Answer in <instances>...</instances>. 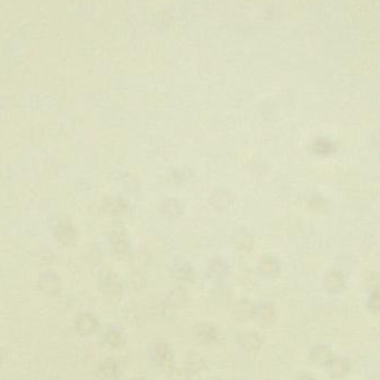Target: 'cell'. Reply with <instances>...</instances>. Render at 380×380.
<instances>
[{
	"label": "cell",
	"instance_id": "1",
	"mask_svg": "<svg viewBox=\"0 0 380 380\" xmlns=\"http://www.w3.org/2000/svg\"><path fill=\"white\" fill-rule=\"evenodd\" d=\"M194 337L195 339L204 344H212L216 342L220 338V330L212 323L203 322L195 326L194 328Z\"/></svg>",
	"mask_w": 380,
	"mask_h": 380
},
{
	"label": "cell",
	"instance_id": "2",
	"mask_svg": "<svg viewBox=\"0 0 380 380\" xmlns=\"http://www.w3.org/2000/svg\"><path fill=\"white\" fill-rule=\"evenodd\" d=\"M153 361L160 367H169L172 365L173 356L169 344L165 342H159L155 344L153 350Z\"/></svg>",
	"mask_w": 380,
	"mask_h": 380
},
{
	"label": "cell",
	"instance_id": "3",
	"mask_svg": "<svg viewBox=\"0 0 380 380\" xmlns=\"http://www.w3.org/2000/svg\"><path fill=\"white\" fill-rule=\"evenodd\" d=\"M238 342L242 350L249 353H255L261 348L262 340L261 337L255 333L244 334L239 338Z\"/></svg>",
	"mask_w": 380,
	"mask_h": 380
},
{
	"label": "cell",
	"instance_id": "4",
	"mask_svg": "<svg viewBox=\"0 0 380 380\" xmlns=\"http://www.w3.org/2000/svg\"><path fill=\"white\" fill-rule=\"evenodd\" d=\"M252 313L257 321L263 325H271L276 319V310L271 304H260L252 310Z\"/></svg>",
	"mask_w": 380,
	"mask_h": 380
},
{
	"label": "cell",
	"instance_id": "5",
	"mask_svg": "<svg viewBox=\"0 0 380 380\" xmlns=\"http://www.w3.org/2000/svg\"><path fill=\"white\" fill-rule=\"evenodd\" d=\"M97 326V320L89 313L78 316L75 321V328L81 335H89L93 333Z\"/></svg>",
	"mask_w": 380,
	"mask_h": 380
},
{
	"label": "cell",
	"instance_id": "6",
	"mask_svg": "<svg viewBox=\"0 0 380 380\" xmlns=\"http://www.w3.org/2000/svg\"><path fill=\"white\" fill-rule=\"evenodd\" d=\"M172 276L183 281L194 280V269L187 262H176L172 266Z\"/></svg>",
	"mask_w": 380,
	"mask_h": 380
},
{
	"label": "cell",
	"instance_id": "7",
	"mask_svg": "<svg viewBox=\"0 0 380 380\" xmlns=\"http://www.w3.org/2000/svg\"><path fill=\"white\" fill-rule=\"evenodd\" d=\"M328 368H329V373L333 377H337V378H341L344 377L350 370V366H349V362L344 359H341V358H337V359H331L328 362Z\"/></svg>",
	"mask_w": 380,
	"mask_h": 380
},
{
	"label": "cell",
	"instance_id": "8",
	"mask_svg": "<svg viewBox=\"0 0 380 380\" xmlns=\"http://www.w3.org/2000/svg\"><path fill=\"white\" fill-rule=\"evenodd\" d=\"M162 211H163L164 215L169 217V219H176L183 213V205L180 201L169 199L165 200L162 204Z\"/></svg>",
	"mask_w": 380,
	"mask_h": 380
},
{
	"label": "cell",
	"instance_id": "9",
	"mask_svg": "<svg viewBox=\"0 0 380 380\" xmlns=\"http://www.w3.org/2000/svg\"><path fill=\"white\" fill-rule=\"evenodd\" d=\"M310 358L311 360L316 362L318 365H328V362L333 359V353H331L330 349L327 346H317L312 349L311 353H310Z\"/></svg>",
	"mask_w": 380,
	"mask_h": 380
},
{
	"label": "cell",
	"instance_id": "10",
	"mask_svg": "<svg viewBox=\"0 0 380 380\" xmlns=\"http://www.w3.org/2000/svg\"><path fill=\"white\" fill-rule=\"evenodd\" d=\"M325 288L330 291H338L344 286V278L338 271H333L326 274L325 277Z\"/></svg>",
	"mask_w": 380,
	"mask_h": 380
},
{
	"label": "cell",
	"instance_id": "11",
	"mask_svg": "<svg viewBox=\"0 0 380 380\" xmlns=\"http://www.w3.org/2000/svg\"><path fill=\"white\" fill-rule=\"evenodd\" d=\"M57 237L63 243H73L76 237L75 230H74L73 225L69 222L63 221L57 226Z\"/></svg>",
	"mask_w": 380,
	"mask_h": 380
},
{
	"label": "cell",
	"instance_id": "12",
	"mask_svg": "<svg viewBox=\"0 0 380 380\" xmlns=\"http://www.w3.org/2000/svg\"><path fill=\"white\" fill-rule=\"evenodd\" d=\"M204 367V360L202 359V357H200L198 353H190L189 356L186 357L185 360V369L186 373L189 374H195L199 373L201 369H203Z\"/></svg>",
	"mask_w": 380,
	"mask_h": 380
},
{
	"label": "cell",
	"instance_id": "13",
	"mask_svg": "<svg viewBox=\"0 0 380 380\" xmlns=\"http://www.w3.org/2000/svg\"><path fill=\"white\" fill-rule=\"evenodd\" d=\"M186 292L183 288H174L169 294L168 301L172 307H182L186 302Z\"/></svg>",
	"mask_w": 380,
	"mask_h": 380
},
{
	"label": "cell",
	"instance_id": "14",
	"mask_svg": "<svg viewBox=\"0 0 380 380\" xmlns=\"http://www.w3.org/2000/svg\"><path fill=\"white\" fill-rule=\"evenodd\" d=\"M259 269L263 274L273 276V274H277L279 272L280 266H279L278 262L272 259V257H264V259L260 262Z\"/></svg>",
	"mask_w": 380,
	"mask_h": 380
},
{
	"label": "cell",
	"instance_id": "15",
	"mask_svg": "<svg viewBox=\"0 0 380 380\" xmlns=\"http://www.w3.org/2000/svg\"><path fill=\"white\" fill-rule=\"evenodd\" d=\"M112 246L116 253H124L128 249V240L124 233L119 232L112 237Z\"/></svg>",
	"mask_w": 380,
	"mask_h": 380
},
{
	"label": "cell",
	"instance_id": "16",
	"mask_svg": "<svg viewBox=\"0 0 380 380\" xmlns=\"http://www.w3.org/2000/svg\"><path fill=\"white\" fill-rule=\"evenodd\" d=\"M210 272H211L212 276L215 278H223L225 276H228L229 268L226 266L224 262L216 259V260H213L211 262V264H210Z\"/></svg>",
	"mask_w": 380,
	"mask_h": 380
},
{
	"label": "cell",
	"instance_id": "17",
	"mask_svg": "<svg viewBox=\"0 0 380 380\" xmlns=\"http://www.w3.org/2000/svg\"><path fill=\"white\" fill-rule=\"evenodd\" d=\"M41 285H45V287H43V290H46L47 292H49V291L56 292V290H57V288L59 286V281L55 274L47 273L42 278Z\"/></svg>",
	"mask_w": 380,
	"mask_h": 380
},
{
	"label": "cell",
	"instance_id": "18",
	"mask_svg": "<svg viewBox=\"0 0 380 380\" xmlns=\"http://www.w3.org/2000/svg\"><path fill=\"white\" fill-rule=\"evenodd\" d=\"M106 339H107V342H110L111 346L113 347H119L124 342L123 335L117 330H111L110 333L106 335Z\"/></svg>",
	"mask_w": 380,
	"mask_h": 380
},
{
	"label": "cell",
	"instance_id": "19",
	"mask_svg": "<svg viewBox=\"0 0 380 380\" xmlns=\"http://www.w3.org/2000/svg\"><path fill=\"white\" fill-rule=\"evenodd\" d=\"M368 308L370 311L373 312H378L379 311V294H378V289H376L371 292L370 298L368 301Z\"/></svg>",
	"mask_w": 380,
	"mask_h": 380
},
{
	"label": "cell",
	"instance_id": "20",
	"mask_svg": "<svg viewBox=\"0 0 380 380\" xmlns=\"http://www.w3.org/2000/svg\"><path fill=\"white\" fill-rule=\"evenodd\" d=\"M100 371L105 373V377H112L117 371V367L113 361H106L100 367Z\"/></svg>",
	"mask_w": 380,
	"mask_h": 380
},
{
	"label": "cell",
	"instance_id": "21",
	"mask_svg": "<svg viewBox=\"0 0 380 380\" xmlns=\"http://www.w3.org/2000/svg\"><path fill=\"white\" fill-rule=\"evenodd\" d=\"M313 150L316 151L317 153H319V154H328V153L333 151V147H331L329 143L317 142L316 144H314Z\"/></svg>",
	"mask_w": 380,
	"mask_h": 380
}]
</instances>
